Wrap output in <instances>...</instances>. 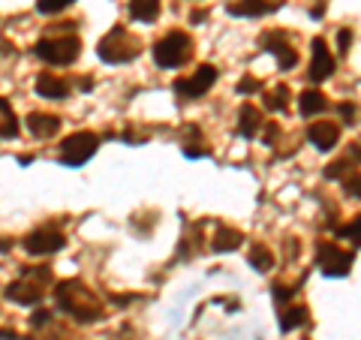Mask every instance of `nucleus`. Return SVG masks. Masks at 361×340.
<instances>
[{"label": "nucleus", "mask_w": 361, "mask_h": 340, "mask_svg": "<svg viewBox=\"0 0 361 340\" xmlns=\"http://www.w3.org/2000/svg\"><path fill=\"white\" fill-rule=\"evenodd\" d=\"M54 298H58V308H61V310L78 316V320L94 322V320H99V316H103V308H99V301L90 296V289L82 286L78 280L61 283L58 292H54Z\"/></svg>", "instance_id": "obj_1"}, {"label": "nucleus", "mask_w": 361, "mask_h": 340, "mask_svg": "<svg viewBox=\"0 0 361 340\" xmlns=\"http://www.w3.org/2000/svg\"><path fill=\"white\" fill-rule=\"evenodd\" d=\"M190 54H193V40L187 37V33H169L163 37L160 42L154 45V61L157 66H163V70H175V66H184L190 61Z\"/></svg>", "instance_id": "obj_2"}, {"label": "nucleus", "mask_w": 361, "mask_h": 340, "mask_svg": "<svg viewBox=\"0 0 361 340\" xmlns=\"http://www.w3.org/2000/svg\"><path fill=\"white\" fill-rule=\"evenodd\" d=\"M139 54V40L130 37L127 28H111L103 40H99V58L106 63H127Z\"/></svg>", "instance_id": "obj_3"}, {"label": "nucleus", "mask_w": 361, "mask_h": 340, "mask_svg": "<svg viewBox=\"0 0 361 340\" xmlns=\"http://www.w3.org/2000/svg\"><path fill=\"white\" fill-rule=\"evenodd\" d=\"M78 51H82L78 37H51V40L37 42V58L54 66H70L78 58Z\"/></svg>", "instance_id": "obj_4"}, {"label": "nucleus", "mask_w": 361, "mask_h": 340, "mask_svg": "<svg viewBox=\"0 0 361 340\" xmlns=\"http://www.w3.org/2000/svg\"><path fill=\"white\" fill-rule=\"evenodd\" d=\"M99 148V139L94 133H85V130H78L73 135H66V139L61 142V160L66 166H82L85 160H90V157L97 154Z\"/></svg>", "instance_id": "obj_5"}, {"label": "nucleus", "mask_w": 361, "mask_h": 340, "mask_svg": "<svg viewBox=\"0 0 361 340\" xmlns=\"http://www.w3.org/2000/svg\"><path fill=\"white\" fill-rule=\"evenodd\" d=\"M51 280V274H45L37 280V271H27L21 280L16 283H9V289H6V298L9 301H16V304H37L42 298V286Z\"/></svg>", "instance_id": "obj_6"}, {"label": "nucleus", "mask_w": 361, "mask_h": 340, "mask_svg": "<svg viewBox=\"0 0 361 340\" xmlns=\"http://www.w3.org/2000/svg\"><path fill=\"white\" fill-rule=\"evenodd\" d=\"M353 253L343 250L337 244H322L319 247V271L325 277H346L349 268H353Z\"/></svg>", "instance_id": "obj_7"}, {"label": "nucleus", "mask_w": 361, "mask_h": 340, "mask_svg": "<svg viewBox=\"0 0 361 340\" xmlns=\"http://www.w3.org/2000/svg\"><path fill=\"white\" fill-rule=\"evenodd\" d=\"M214 82H217V66L202 63L199 70H196V75L184 78V82H175V94L184 97V99H196V97L205 94V90H211Z\"/></svg>", "instance_id": "obj_8"}, {"label": "nucleus", "mask_w": 361, "mask_h": 340, "mask_svg": "<svg viewBox=\"0 0 361 340\" xmlns=\"http://www.w3.org/2000/svg\"><path fill=\"white\" fill-rule=\"evenodd\" d=\"M66 244V238L61 229H54V226H42V229L30 232L25 238V250L33 253V256H45V253H54L61 250V247Z\"/></svg>", "instance_id": "obj_9"}, {"label": "nucleus", "mask_w": 361, "mask_h": 340, "mask_svg": "<svg viewBox=\"0 0 361 340\" xmlns=\"http://www.w3.org/2000/svg\"><path fill=\"white\" fill-rule=\"evenodd\" d=\"M313 61H310V78L313 82H325L331 73H334V58H331V51H329V45H325V40L316 37L313 40Z\"/></svg>", "instance_id": "obj_10"}, {"label": "nucleus", "mask_w": 361, "mask_h": 340, "mask_svg": "<svg viewBox=\"0 0 361 340\" xmlns=\"http://www.w3.org/2000/svg\"><path fill=\"white\" fill-rule=\"evenodd\" d=\"M307 139L316 145L319 151H331L337 142H341V127L331 121H319V123H310L307 130Z\"/></svg>", "instance_id": "obj_11"}, {"label": "nucleus", "mask_w": 361, "mask_h": 340, "mask_svg": "<svg viewBox=\"0 0 361 340\" xmlns=\"http://www.w3.org/2000/svg\"><path fill=\"white\" fill-rule=\"evenodd\" d=\"M27 130L37 135V139H51V135L61 133V118L45 115V111H33V115L27 118Z\"/></svg>", "instance_id": "obj_12"}, {"label": "nucleus", "mask_w": 361, "mask_h": 340, "mask_svg": "<svg viewBox=\"0 0 361 340\" xmlns=\"http://www.w3.org/2000/svg\"><path fill=\"white\" fill-rule=\"evenodd\" d=\"M37 94L45 97V99H63L66 94H70V87H66V82H61L58 75H37Z\"/></svg>", "instance_id": "obj_13"}, {"label": "nucleus", "mask_w": 361, "mask_h": 340, "mask_svg": "<svg viewBox=\"0 0 361 340\" xmlns=\"http://www.w3.org/2000/svg\"><path fill=\"white\" fill-rule=\"evenodd\" d=\"M280 4H268V0H235L226 9H229L232 16H265L271 9H277Z\"/></svg>", "instance_id": "obj_14"}, {"label": "nucleus", "mask_w": 361, "mask_h": 340, "mask_svg": "<svg viewBox=\"0 0 361 340\" xmlns=\"http://www.w3.org/2000/svg\"><path fill=\"white\" fill-rule=\"evenodd\" d=\"M238 130H241V135H247V139L259 135V130H262V115H259V109L241 106V111H238Z\"/></svg>", "instance_id": "obj_15"}, {"label": "nucleus", "mask_w": 361, "mask_h": 340, "mask_svg": "<svg viewBox=\"0 0 361 340\" xmlns=\"http://www.w3.org/2000/svg\"><path fill=\"white\" fill-rule=\"evenodd\" d=\"M244 241V235L238 232V229H229V226H220L217 229V235H214V241H211V247L217 253H226V250H235Z\"/></svg>", "instance_id": "obj_16"}, {"label": "nucleus", "mask_w": 361, "mask_h": 340, "mask_svg": "<svg viewBox=\"0 0 361 340\" xmlns=\"http://www.w3.org/2000/svg\"><path fill=\"white\" fill-rule=\"evenodd\" d=\"M130 16L135 21H154L160 16V0H130Z\"/></svg>", "instance_id": "obj_17"}, {"label": "nucleus", "mask_w": 361, "mask_h": 340, "mask_svg": "<svg viewBox=\"0 0 361 340\" xmlns=\"http://www.w3.org/2000/svg\"><path fill=\"white\" fill-rule=\"evenodd\" d=\"M298 109H301L304 118L319 115V111H325V97L319 94V90H304L301 99H298Z\"/></svg>", "instance_id": "obj_18"}, {"label": "nucleus", "mask_w": 361, "mask_h": 340, "mask_svg": "<svg viewBox=\"0 0 361 340\" xmlns=\"http://www.w3.org/2000/svg\"><path fill=\"white\" fill-rule=\"evenodd\" d=\"M16 133H18V121L6 99H0V139H16Z\"/></svg>", "instance_id": "obj_19"}, {"label": "nucleus", "mask_w": 361, "mask_h": 340, "mask_svg": "<svg viewBox=\"0 0 361 340\" xmlns=\"http://www.w3.org/2000/svg\"><path fill=\"white\" fill-rule=\"evenodd\" d=\"M247 259H250V265L256 271H271V268H274V253H271L265 244H253V250H250V256H247Z\"/></svg>", "instance_id": "obj_20"}, {"label": "nucleus", "mask_w": 361, "mask_h": 340, "mask_svg": "<svg viewBox=\"0 0 361 340\" xmlns=\"http://www.w3.org/2000/svg\"><path fill=\"white\" fill-rule=\"evenodd\" d=\"M304 320H307V308H292L283 313V320H280V328L283 332H292V328H298Z\"/></svg>", "instance_id": "obj_21"}, {"label": "nucleus", "mask_w": 361, "mask_h": 340, "mask_svg": "<svg viewBox=\"0 0 361 340\" xmlns=\"http://www.w3.org/2000/svg\"><path fill=\"white\" fill-rule=\"evenodd\" d=\"M265 106H268L271 111H283V109H286V87L280 85L277 90H271L268 99H265Z\"/></svg>", "instance_id": "obj_22"}, {"label": "nucleus", "mask_w": 361, "mask_h": 340, "mask_svg": "<svg viewBox=\"0 0 361 340\" xmlns=\"http://www.w3.org/2000/svg\"><path fill=\"white\" fill-rule=\"evenodd\" d=\"M277 61H280V70H292V66L298 63V54L289 49V45H280V49H274Z\"/></svg>", "instance_id": "obj_23"}, {"label": "nucleus", "mask_w": 361, "mask_h": 340, "mask_svg": "<svg viewBox=\"0 0 361 340\" xmlns=\"http://www.w3.org/2000/svg\"><path fill=\"white\" fill-rule=\"evenodd\" d=\"M73 0H37V9L42 16H54V13H61V9H66Z\"/></svg>", "instance_id": "obj_24"}, {"label": "nucleus", "mask_w": 361, "mask_h": 340, "mask_svg": "<svg viewBox=\"0 0 361 340\" xmlns=\"http://www.w3.org/2000/svg\"><path fill=\"white\" fill-rule=\"evenodd\" d=\"M341 235H343V238H349L353 244H361V217H353V223L343 226Z\"/></svg>", "instance_id": "obj_25"}, {"label": "nucleus", "mask_w": 361, "mask_h": 340, "mask_svg": "<svg viewBox=\"0 0 361 340\" xmlns=\"http://www.w3.org/2000/svg\"><path fill=\"white\" fill-rule=\"evenodd\" d=\"M343 169H349V160H337V163H331L329 169H325V178H341Z\"/></svg>", "instance_id": "obj_26"}, {"label": "nucleus", "mask_w": 361, "mask_h": 340, "mask_svg": "<svg viewBox=\"0 0 361 340\" xmlns=\"http://www.w3.org/2000/svg\"><path fill=\"white\" fill-rule=\"evenodd\" d=\"M292 296H295V292H292V286H283V283L277 286V283H274V301L283 304V301H289Z\"/></svg>", "instance_id": "obj_27"}, {"label": "nucleus", "mask_w": 361, "mask_h": 340, "mask_svg": "<svg viewBox=\"0 0 361 340\" xmlns=\"http://www.w3.org/2000/svg\"><path fill=\"white\" fill-rule=\"evenodd\" d=\"M346 193L353 199H358V172H353V178H346Z\"/></svg>", "instance_id": "obj_28"}, {"label": "nucleus", "mask_w": 361, "mask_h": 340, "mask_svg": "<svg viewBox=\"0 0 361 340\" xmlns=\"http://www.w3.org/2000/svg\"><path fill=\"white\" fill-rule=\"evenodd\" d=\"M337 42H341V51H346L349 45H353V33H349V30H341V37H337Z\"/></svg>", "instance_id": "obj_29"}, {"label": "nucleus", "mask_w": 361, "mask_h": 340, "mask_svg": "<svg viewBox=\"0 0 361 340\" xmlns=\"http://www.w3.org/2000/svg\"><path fill=\"white\" fill-rule=\"evenodd\" d=\"M250 90H259V82H250V78H244L238 85V94H250Z\"/></svg>", "instance_id": "obj_30"}, {"label": "nucleus", "mask_w": 361, "mask_h": 340, "mask_svg": "<svg viewBox=\"0 0 361 340\" xmlns=\"http://www.w3.org/2000/svg\"><path fill=\"white\" fill-rule=\"evenodd\" d=\"M341 115L353 121V118H355V106H346V103H343V106H341Z\"/></svg>", "instance_id": "obj_31"}]
</instances>
